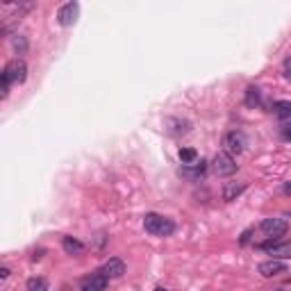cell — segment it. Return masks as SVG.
Segmentation results:
<instances>
[{"mask_svg": "<svg viewBox=\"0 0 291 291\" xmlns=\"http://www.w3.org/2000/svg\"><path fill=\"white\" fill-rule=\"evenodd\" d=\"M143 227H146L148 234H155V237H171L173 232H175V223L171 218L162 216V214H155V212L143 216Z\"/></svg>", "mask_w": 291, "mask_h": 291, "instance_id": "cell-1", "label": "cell"}, {"mask_svg": "<svg viewBox=\"0 0 291 291\" xmlns=\"http://www.w3.org/2000/svg\"><path fill=\"white\" fill-rule=\"evenodd\" d=\"M248 146V139L246 134L241 132V130H232V132H227L225 137H223V150H225L227 155H241L243 150H246Z\"/></svg>", "mask_w": 291, "mask_h": 291, "instance_id": "cell-2", "label": "cell"}, {"mask_svg": "<svg viewBox=\"0 0 291 291\" xmlns=\"http://www.w3.org/2000/svg\"><path fill=\"white\" fill-rule=\"evenodd\" d=\"M212 168H214V173H216L218 178H227V175H232V173H237V162H234L232 155H227L225 150H221V153L214 155Z\"/></svg>", "mask_w": 291, "mask_h": 291, "instance_id": "cell-3", "label": "cell"}, {"mask_svg": "<svg viewBox=\"0 0 291 291\" xmlns=\"http://www.w3.org/2000/svg\"><path fill=\"white\" fill-rule=\"evenodd\" d=\"M261 250H266L271 259H291V241H280V239H268L261 243Z\"/></svg>", "mask_w": 291, "mask_h": 291, "instance_id": "cell-4", "label": "cell"}, {"mask_svg": "<svg viewBox=\"0 0 291 291\" xmlns=\"http://www.w3.org/2000/svg\"><path fill=\"white\" fill-rule=\"evenodd\" d=\"M3 75H5L12 84H23L25 80H28V64H25L23 60H12L10 64L5 66Z\"/></svg>", "mask_w": 291, "mask_h": 291, "instance_id": "cell-5", "label": "cell"}, {"mask_svg": "<svg viewBox=\"0 0 291 291\" xmlns=\"http://www.w3.org/2000/svg\"><path fill=\"white\" fill-rule=\"evenodd\" d=\"M259 227L268 239H280V237H284L286 230H289V225H286L284 218H264Z\"/></svg>", "mask_w": 291, "mask_h": 291, "instance_id": "cell-6", "label": "cell"}, {"mask_svg": "<svg viewBox=\"0 0 291 291\" xmlns=\"http://www.w3.org/2000/svg\"><path fill=\"white\" fill-rule=\"evenodd\" d=\"M257 271H259L261 277H277L282 273H286V264L282 259H266L257 266Z\"/></svg>", "mask_w": 291, "mask_h": 291, "instance_id": "cell-7", "label": "cell"}, {"mask_svg": "<svg viewBox=\"0 0 291 291\" xmlns=\"http://www.w3.org/2000/svg\"><path fill=\"white\" fill-rule=\"evenodd\" d=\"M78 14H80L78 3H66V5H62L60 12H57V21H60V25L69 28V25H73L75 21H78Z\"/></svg>", "mask_w": 291, "mask_h": 291, "instance_id": "cell-8", "label": "cell"}, {"mask_svg": "<svg viewBox=\"0 0 291 291\" xmlns=\"http://www.w3.org/2000/svg\"><path fill=\"white\" fill-rule=\"evenodd\" d=\"M100 273H103L105 277H109V280H114V277H121L125 273V261L119 259V257H112V259L105 261V266L100 268Z\"/></svg>", "mask_w": 291, "mask_h": 291, "instance_id": "cell-9", "label": "cell"}, {"mask_svg": "<svg viewBox=\"0 0 291 291\" xmlns=\"http://www.w3.org/2000/svg\"><path fill=\"white\" fill-rule=\"evenodd\" d=\"M246 187H248L246 182H225V184H223V189H221L223 200H225V202L237 200V198L246 191Z\"/></svg>", "mask_w": 291, "mask_h": 291, "instance_id": "cell-10", "label": "cell"}, {"mask_svg": "<svg viewBox=\"0 0 291 291\" xmlns=\"http://www.w3.org/2000/svg\"><path fill=\"white\" fill-rule=\"evenodd\" d=\"M205 173H207V164H205V162H200V164L196 162V164H191V166L180 168V175H184V178L191 180V182H193V180H200Z\"/></svg>", "mask_w": 291, "mask_h": 291, "instance_id": "cell-11", "label": "cell"}, {"mask_svg": "<svg viewBox=\"0 0 291 291\" xmlns=\"http://www.w3.org/2000/svg\"><path fill=\"white\" fill-rule=\"evenodd\" d=\"M107 284H109V277H105L103 273H96V275H91V280L84 284V289L82 291H105L107 289Z\"/></svg>", "mask_w": 291, "mask_h": 291, "instance_id": "cell-12", "label": "cell"}, {"mask_svg": "<svg viewBox=\"0 0 291 291\" xmlns=\"http://www.w3.org/2000/svg\"><path fill=\"white\" fill-rule=\"evenodd\" d=\"M62 248H64L69 255H82L84 252V243L75 237H64L62 239Z\"/></svg>", "mask_w": 291, "mask_h": 291, "instance_id": "cell-13", "label": "cell"}, {"mask_svg": "<svg viewBox=\"0 0 291 291\" xmlns=\"http://www.w3.org/2000/svg\"><path fill=\"white\" fill-rule=\"evenodd\" d=\"M273 114H275L277 119H291V103L289 100H277L275 105H273Z\"/></svg>", "mask_w": 291, "mask_h": 291, "instance_id": "cell-14", "label": "cell"}, {"mask_svg": "<svg viewBox=\"0 0 291 291\" xmlns=\"http://www.w3.org/2000/svg\"><path fill=\"white\" fill-rule=\"evenodd\" d=\"M243 103H246V107L255 109L257 105L261 103V94H259V89H257V87H248V89H246V98H243Z\"/></svg>", "mask_w": 291, "mask_h": 291, "instance_id": "cell-15", "label": "cell"}, {"mask_svg": "<svg viewBox=\"0 0 291 291\" xmlns=\"http://www.w3.org/2000/svg\"><path fill=\"white\" fill-rule=\"evenodd\" d=\"M180 162H182L184 166H191V164L198 162V153L193 148H182L180 150Z\"/></svg>", "mask_w": 291, "mask_h": 291, "instance_id": "cell-16", "label": "cell"}, {"mask_svg": "<svg viewBox=\"0 0 291 291\" xmlns=\"http://www.w3.org/2000/svg\"><path fill=\"white\" fill-rule=\"evenodd\" d=\"M12 46H14L16 55H25V53H28V39H25L23 35H14V39H12Z\"/></svg>", "mask_w": 291, "mask_h": 291, "instance_id": "cell-17", "label": "cell"}, {"mask_svg": "<svg viewBox=\"0 0 291 291\" xmlns=\"http://www.w3.org/2000/svg\"><path fill=\"white\" fill-rule=\"evenodd\" d=\"M25 286H28V291H46L48 289V282L44 277H30Z\"/></svg>", "mask_w": 291, "mask_h": 291, "instance_id": "cell-18", "label": "cell"}, {"mask_svg": "<svg viewBox=\"0 0 291 291\" xmlns=\"http://www.w3.org/2000/svg\"><path fill=\"white\" fill-rule=\"evenodd\" d=\"M282 75H284L286 82H291V57H286L284 64H282Z\"/></svg>", "mask_w": 291, "mask_h": 291, "instance_id": "cell-19", "label": "cell"}, {"mask_svg": "<svg viewBox=\"0 0 291 291\" xmlns=\"http://www.w3.org/2000/svg\"><path fill=\"white\" fill-rule=\"evenodd\" d=\"M250 234H252V230H246V232L241 234V239H239V243H241V246H246V243L250 241Z\"/></svg>", "mask_w": 291, "mask_h": 291, "instance_id": "cell-20", "label": "cell"}, {"mask_svg": "<svg viewBox=\"0 0 291 291\" xmlns=\"http://www.w3.org/2000/svg\"><path fill=\"white\" fill-rule=\"evenodd\" d=\"M0 277H3V280H5V277H10V268H7V266L0 268Z\"/></svg>", "mask_w": 291, "mask_h": 291, "instance_id": "cell-21", "label": "cell"}, {"mask_svg": "<svg viewBox=\"0 0 291 291\" xmlns=\"http://www.w3.org/2000/svg\"><path fill=\"white\" fill-rule=\"evenodd\" d=\"M284 137H286V139H291V123L286 125V130H284Z\"/></svg>", "mask_w": 291, "mask_h": 291, "instance_id": "cell-22", "label": "cell"}, {"mask_svg": "<svg viewBox=\"0 0 291 291\" xmlns=\"http://www.w3.org/2000/svg\"><path fill=\"white\" fill-rule=\"evenodd\" d=\"M284 193H291V182H286V184H284Z\"/></svg>", "mask_w": 291, "mask_h": 291, "instance_id": "cell-23", "label": "cell"}, {"mask_svg": "<svg viewBox=\"0 0 291 291\" xmlns=\"http://www.w3.org/2000/svg\"><path fill=\"white\" fill-rule=\"evenodd\" d=\"M155 291H168V289H164V286H157V289H155Z\"/></svg>", "mask_w": 291, "mask_h": 291, "instance_id": "cell-24", "label": "cell"}]
</instances>
